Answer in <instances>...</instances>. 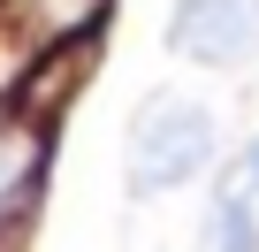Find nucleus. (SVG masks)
Wrapping results in <instances>:
<instances>
[{
	"mask_svg": "<svg viewBox=\"0 0 259 252\" xmlns=\"http://www.w3.org/2000/svg\"><path fill=\"white\" fill-rule=\"evenodd\" d=\"M236 191H259V138L244 146V168H236Z\"/></svg>",
	"mask_w": 259,
	"mask_h": 252,
	"instance_id": "nucleus-6",
	"label": "nucleus"
},
{
	"mask_svg": "<svg viewBox=\"0 0 259 252\" xmlns=\"http://www.w3.org/2000/svg\"><path fill=\"white\" fill-rule=\"evenodd\" d=\"M38 191V138L23 130H0V222H16Z\"/></svg>",
	"mask_w": 259,
	"mask_h": 252,
	"instance_id": "nucleus-3",
	"label": "nucleus"
},
{
	"mask_svg": "<svg viewBox=\"0 0 259 252\" xmlns=\"http://www.w3.org/2000/svg\"><path fill=\"white\" fill-rule=\"evenodd\" d=\"M168 46L198 69H244L259 54V0H176Z\"/></svg>",
	"mask_w": 259,
	"mask_h": 252,
	"instance_id": "nucleus-2",
	"label": "nucleus"
},
{
	"mask_svg": "<svg viewBox=\"0 0 259 252\" xmlns=\"http://www.w3.org/2000/svg\"><path fill=\"white\" fill-rule=\"evenodd\" d=\"M46 16L54 23H84V16H99V0H46Z\"/></svg>",
	"mask_w": 259,
	"mask_h": 252,
	"instance_id": "nucleus-5",
	"label": "nucleus"
},
{
	"mask_svg": "<svg viewBox=\"0 0 259 252\" xmlns=\"http://www.w3.org/2000/svg\"><path fill=\"white\" fill-rule=\"evenodd\" d=\"M206 237H213V244H259V191H236V184H229Z\"/></svg>",
	"mask_w": 259,
	"mask_h": 252,
	"instance_id": "nucleus-4",
	"label": "nucleus"
},
{
	"mask_svg": "<svg viewBox=\"0 0 259 252\" xmlns=\"http://www.w3.org/2000/svg\"><path fill=\"white\" fill-rule=\"evenodd\" d=\"M0 84H8V46H0Z\"/></svg>",
	"mask_w": 259,
	"mask_h": 252,
	"instance_id": "nucleus-7",
	"label": "nucleus"
},
{
	"mask_svg": "<svg viewBox=\"0 0 259 252\" xmlns=\"http://www.w3.org/2000/svg\"><path fill=\"white\" fill-rule=\"evenodd\" d=\"M206 161H213V115L198 99L160 92V99L138 107V122H130V191H138V199H160V191L198 184Z\"/></svg>",
	"mask_w": 259,
	"mask_h": 252,
	"instance_id": "nucleus-1",
	"label": "nucleus"
}]
</instances>
